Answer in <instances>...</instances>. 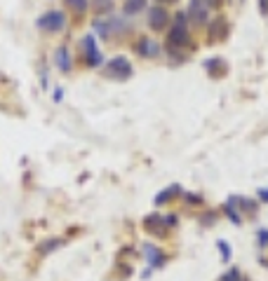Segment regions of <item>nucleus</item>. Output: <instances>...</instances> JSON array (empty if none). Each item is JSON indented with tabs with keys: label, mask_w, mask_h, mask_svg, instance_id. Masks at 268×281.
<instances>
[{
	"label": "nucleus",
	"mask_w": 268,
	"mask_h": 281,
	"mask_svg": "<svg viewBox=\"0 0 268 281\" xmlns=\"http://www.w3.org/2000/svg\"><path fill=\"white\" fill-rule=\"evenodd\" d=\"M188 43H191V35H188V28H186V14L179 12L177 19H174V26L167 33V47L174 52V49H184Z\"/></svg>",
	"instance_id": "f257e3e1"
},
{
	"label": "nucleus",
	"mask_w": 268,
	"mask_h": 281,
	"mask_svg": "<svg viewBox=\"0 0 268 281\" xmlns=\"http://www.w3.org/2000/svg\"><path fill=\"white\" fill-rule=\"evenodd\" d=\"M36 26L43 28V31H50V33H59L66 26V14L62 9H50V12H45L36 19Z\"/></svg>",
	"instance_id": "f03ea898"
},
{
	"label": "nucleus",
	"mask_w": 268,
	"mask_h": 281,
	"mask_svg": "<svg viewBox=\"0 0 268 281\" xmlns=\"http://www.w3.org/2000/svg\"><path fill=\"white\" fill-rule=\"evenodd\" d=\"M104 75L111 80H127L132 78V63L127 61V56H113L104 68Z\"/></svg>",
	"instance_id": "7ed1b4c3"
},
{
	"label": "nucleus",
	"mask_w": 268,
	"mask_h": 281,
	"mask_svg": "<svg viewBox=\"0 0 268 281\" xmlns=\"http://www.w3.org/2000/svg\"><path fill=\"white\" fill-rule=\"evenodd\" d=\"M80 52H82V56H85V63H87L89 68H99V66H104V56H101V52L97 49L94 35H85V38H82Z\"/></svg>",
	"instance_id": "20e7f679"
},
{
	"label": "nucleus",
	"mask_w": 268,
	"mask_h": 281,
	"mask_svg": "<svg viewBox=\"0 0 268 281\" xmlns=\"http://www.w3.org/2000/svg\"><path fill=\"white\" fill-rule=\"evenodd\" d=\"M167 24H170V14H167V9L162 5H155V7L148 9V26L153 31H165Z\"/></svg>",
	"instance_id": "39448f33"
},
{
	"label": "nucleus",
	"mask_w": 268,
	"mask_h": 281,
	"mask_svg": "<svg viewBox=\"0 0 268 281\" xmlns=\"http://www.w3.org/2000/svg\"><path fill=\"white\" fill-rule=\"evenodd\" d=\"M143 230L155 234V237H165V234H167L165 216H160V213H148V216L143 218Z\"/></svg>",
	"instance_id": "423d86ee"
},
{
	"label": "nucleus",
	"mask_w": 268,
	"mask_h": 281,
	"mask_svg": "<svg viewBox=\"0 0 268 281\" xmlns=\"http://www.w3.org/2000/svg\"><path fill=\"white\" fill-rule=\"evenodd\" d=\"M188 17H191V21H193L196 26H202L207 21V2L205 0H191V5H188Z\"/></svg>",
	"instance_id": "0eeeda50"
},
{
	"label": "nucleus",
	"mask_w": 268,
	"mask_h": 281,
	"mask_svg": "<svg viewBox=\"0 0 268 281\" xmlns=\"http://www.w3.org/2000/svg\"><path fill=\"white\" fill-rule=\"evenodd\" d=\"M136 54L139 56H146V59H155L158 54H160V45L148 40V38H139V43H136Z\"/></svg>",
	"instance_id": "6e6552de"
},
{
	"label": "nucleus",
	"mask_w": 268,
	"mask_h": 281,
	"mask_svg": "<svg viewBox=\"0 0 268 281\" xmlns=\"http://www.w3.org/2000/svg\"><path fill=\"white\" fill-rule=\"evenodd\" d=\"M143 258L148 260V267H151V270H155V267H162V265H165V260H167V258H165V253H162L160 248H155L153 244L143 246Z\"/></svg>",
	"instance_id": "1a4fd4ad"
},
{
	"label": "nucleus",
	"mask_w": 268,
	"mask_h": 281,
	"mask_svg": "<svg viewBox=\"0 0 268 281\" xmlns=\"http://www.w3.org/2000/svg\"><path fill=\"white\" fill-rule=\"evenodd\" d=\"M54 66L62 70V73H68L73 68V59H71V52H68V47H57V52H54Z\"/></svg>",
	"instance_id": "9d476101"
},
{
	"label": "nucleus",
	"mask_w": 268,
	"mask_h": 281,
	"mask_svg": "<svg viewBox=\"0 0 268 281\" xmlns=\"http://www.w3.org/2000/svg\"><path fill=\"white\" fill-rule=\"evenodd\" d=\"M226 33H228V24L223 19H214L209 26V43H219L221 38H226Z\"/></svg>",
	"instance_id": "9b49d317"
},
{
	"label": "nucleus",
	"mask_w": 268,
	"mask_h": 281,
	"mask_svg": "<svg viewBox=\"0 0 268 281\" xmlns=\"http://www.w3.org/2000/svg\"><path fill=\"white\" fill-rule=\"evenodd\" d=\"M205 70L212 75V78H219L226 73V61H223L221 56H214V59H207L205 61Z\"/></svg>",
	"instance_id": "f8f14e48"
},
{
	"label": "nucleus",
	"mask_w": 268,
	"mask_h": 281,
	"mask_svg": "<svg viewBox=\"0 0 268 281\" xmlns=\"http://www.w3.org/2000/svg\"><path fill=\"white\" fill-rule=\"evenodd\" d=\"M143 9H146V0H125L123 2V12L127 17H134V14H139Z\"/></svg>",
	"instance_id": "ddd939ff"
},
{
	"label": "nucleus",
	"mask_w": 268,
	"mask_h": 281,
	"mask_svg": "<svg viewBox=\"0 0 268 281\" xmlns=\"http://www.w3.org/2000/svg\"><path fill=\"white\" fill-rule=\"evenodd\" d=\"M89 5H92V9H94L97 14H111V12L116 9V2H113V0H89Z\"/></svg>",
	"instance_id": "4468645a"
},
{
	"label": "nucleus",
	"mask_w": 268,
	"mask_h": 281,
	"mask_svg": "<svg viewBox=\"0 0 268 281\" xmlns=\"http://www.w3.org/2000/svg\"><path fill=\"white\" fill-rule=\"evenodd\" d=\"M228 202H231L233 206H238V211H240V216H242V211H245V213H252V211L257 209V204L250 202L247 197H235V194H233V197L228 199Z\"/></svg>",
	"instance_id": "2eb2a0df"
},
{
	"label": "nucleus",
	"mask_w": 268,
	"mask_h": 281,
	"mask_svg": "<svg viewBox=\"0 0 268 281\" xmlns=\"http://www.w3.org/2000/svg\"><path fill=\"white\" fill-rule=\"evenodd\" d=\"M174 194H181V187H179V185H170L167 190L158 192V197H155V206H160V204H165V202H170V199H174Z\"/></svg>",
	"instance_id": "dca6fc26"
},
{
	"label": "nucleus",
	"mask_w": 268,
	"mask_h": 281,
	"mask_svg": "<svg viewBox=\"0 0 268 281\" xmlns=\"http://www.w3.org/2000/svg\"><path fill=\"white\" fill-rule=\"evenodd\" d=\"M62 244H64V239H47V241H43V244L38 246V253L47 255V253H52V251H57Z\"/></svg>",
	"instance_id": "f3484780"
},
{
	"label": "nucleus",
	"mask_w": 268,
	"mask_h": 281,
	"mask_svg": "<svg viewBox=\"0 0 268 281\" xmlns=\"http://www.w3.org/2000/svg\"><path fill=\"white\" fill-rule=\"evenodd\" d=\"M64 2H66V7L73 9L75 14H85L89 7V0H64Z\"/></svg>",
	"instance_id": "a211bd4d"
},
{
	"label": "nucleus",
	"mask_w": 268,
	"mask_h": 281,
	"mask_svg": "<svg viewBox=\"0 0 268 281\" xmlns=\"http://www.w3.org/2000/svg\"><path fill=\"white\" fill-rule=\"evenodd\" d=\"M223 213H226V216L231 218V223H233V225H240V223H242L240 211L235 209V206H233L231 202H226V204H223Z\"/></svg>",
	"instance_id": "6ab92c4d"
},
{
	"label": "nucleus",
	"mask_w": 268,
	"mask_h": 281,
	"mask_svg": "<svg viewBox=\"0 0 268 281\" xmlns=\"http://www.w3.org/2000/svg\"><path fill=\"white\" fill-rule=\"evenodd\" d=\"M92 26H94V31H97L99 35H101V38H108V35H111V28H108V21H104V19H94V21H92Z\"/></svg>",
	"instance_id": "aec40b11"
},
{
	"label": "nucleus",
	"mask_w": 268,
	"mask_h": 281,
	"mask_svg": "<svg viewBox=\"0 0 268 281\" xmlns=\"http://www.w3.org/2000/svg\"><path fill=\"white\" fill-rule=\"evenodd\" d=\"M219 281H247V279H245V274H242L240 270H238V267H231V270L223 274V277H221Z\"/></svg>",
	"instance_id": "412c9836"
},
{
	"label": "nucleus",
	"mask_w": 268,
	"mask_h": 281,
	"mask_svg": "<svg viewBox=\"0 0 268 281\" xmlns=\"http://www.w3.org/2000/svg\"><path fill=\"white\" fill-rule=\"evenodd\" d=\"M216 246H219V251H221V260L223 263H228V260H231V244H228L226 239H219Z\"/></svg>",
	"instance_id": "4be33fe9"
},
{
	"label": "nucleus",
	"mask_w": 268,
	"mask_h": 281,
	"mask_svg": "<svg viewBox=\"0 0 268 281\" xmlns=\"http://www.w3.org/2000/svg\"><path fill=\"white\" fill-rule=\"evenodd\" d=\"M257 244H259V248H268V230L257 232Z\"/></svg>",
	"instance_id": "5701e85b"
},
{
	"label": "nucleus",
	"mask_w": 268,
	"mask_h": 281,
	"mask_svg": "<svg viewBox=\"0 0 268 281\" xmlns=\"http://www.w3.org/2000/svg\"><path fill=\"white\" fill-rule=\"evenodd\" d=\"M184 199H186L188 204H202V197L196 194V192H186V194H184Z\"/></svg>",
	"instance_id": "b1692460"
},
{
	"label": "nucleus",
	"mask_w": 268,
	"mask_h": 281,
	"mask_svg": "<svg viewBox=\"0 0 268 281\" xmlns=\"http://www.w3.org/2000/svg\"><path fill=\"white\" fill-rule=\"evenodd\" d=\"M177 213H167V216H165V225H167V230L170 228H177Z\"/></svg>",
	"instance_id": "393cba45"
},
{
	"label": "nucleus",
	"mask_w": 268,
	"mask_h": 281,
	"mask_svg": "<svg viewBox=\"0 0 268 281\" xmlns=\"http://www.w3.org/2000/svg\"><path fill=\"white\" fill-rule=\"evenodd\" d=\"M214 213H205V218H202V225H214Z\"/></svg>",
	"instance_id": "a878e982"
},
{
	"label": "nucleus",
	"mask_w": 268,
	"mask_h": 281,
	"mask_svg": "<svg viewBox=\"0 0 268 281\" xmlns=\"http://www.w3.org/2000/svg\"><path fill=\"white\" fill-rule=\"evenodd\" d=\"M207 2V7H219L221 5V0H205Z\"/></svg>",
	"instance_id": "bb28decb"
},
{
	"label": "nucleus",
	"mask_w": 268,
	"mask_h": 281,
	"mask_svg": "<svg viewBox=\"0 0 268 281\" xmlns=\"http://www.w3.org/2000/svg\"><path fill=\"white\" fill-rule=\"evenodd\" d=\"M62 96H64V89H57L54 92V101H62Z\"/></svg>",
	"instance_id": "cd10ccee"
},
{
	"label": "nucleus",
	"mask_w": 268,
	"mask_h": 281,
	"mask_svg": "<svg viewBox=\"0 0 268 281\" xmlns=\"http://www.w3.org/2000/svg\"><path fill=\"white\" fill-rule=\"evenodd\" d=\"M259 197L261 202H268V190H259Z\"/></svg>",
	"instance_id": "c85d7f7f"
},
{
	"label": "nucleus",
	"mask_w": 268,
	"mask_h": 281,
	"mask_svg": "<svg viewBox=\"0 0 268 281\" xmlns=\"http://www.w3.org/2000/svg\"><path fill=\"white\" fill-rule=\"evenodd\" d=\"M261 12H264V14L268 12V0H261Z\"/></svg>",
	"instance_id": "c756f323"
},
{
	"label": "nucleus",
	"mask_w": 268,
	"mask_h": 281,
	"mask_svg": "<svg viewBox=\"0 0 268 281\" xmlns=\"http://www.w3.org/2000/svg\"><path fill=\"white\" fill-rule=\"evenodd\" d=\"M160 5H172V2H177V0H158Z\"/></svg>",
	"instance_id": "7c9ffc66"
}]
</instances>
